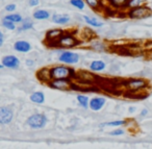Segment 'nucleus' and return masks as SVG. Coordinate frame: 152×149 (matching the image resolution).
I'll list each match as a JSON object with an SVG mask.
<instances>
[{"label":"nucleus","mask_w":152,"mask_h":149,"mask_svg":"<svg viewBox=\"0 0 152 149\" xmlns=\"http://www.w3.org/2000/svg\"><path fill=\"white\" fill-rule=\"evenodd\" d=\"M3 18H5V19L14 22L15 24H20L22 21H23V16H22L21 14H19V13H16V12H15V13L7 14V15H5Z\"/></svg>","instance_id":"nucleus-23"},{"label":"nucleus","mask_w":152,"mask_h":149,"mask_svg":"<svg viewBox=\"0 0 152 149\" xmlns=\"http://www.w3.org/2000/svg\"><path fill=\"white\" fill-rule=\"evenodd\" d=\"M106 103V99L105 97L102 96H96L93 97L92 99H90L89 102V109H91L94 112H98L101 109H103V106Z\"/></svg>","instance_id":"nucleus-11"},{"label":"nucleus","mask_w":152,"mask_h":149,"mask_svg":"<svg viewBox=\"0 0 152 149\" xmlns=\"http://www.w3.org/2000/svg\"><path fill=\"white\" fill-rule=\"evenodd\" d=\"M41 3V0H28V5L30 7H37Z\"/></svg>","instance_id":"nucleus-30"},{"label":"nucleus","mask_w":152,"mask_h":149,"mask_svg":"<svg viewBox=\"0 0 152 149\" xmlns=\"http://www.w3.org/2000/svg\"><path fill=\"white\" fill-rule=\"evenodd\" d=\"M106 68V64L101 59H96L90 64V70L92 72H101Z\"/></svg>","instance_id":"nucleus-21"},{"label":"nucleus","mask_w":152,"mask_h":149,"mask_svg":"<svg viewBox=\"0 0 152 149\" xmlns=\"http://www.w3.org/2000/svg\"><path fill=\"white\" fill-rule=\"evenodd\" d=\"M90 47H91L93 50L95 51H99V52H103V51L107 50V45L105 44L104 42L99 40H93L91 39L90 40Z\"/></svg>","instance_id":"nucleus-19"},{"label":"nucleus","mask_w":152,"mask_h":149,"mask_svg":"<svg viewBox=\"0 0 152 149\" xmlns=\"http://www.w3.org/2000/svg\"><path fill=\"white\" fill-rule=\"evenodd\" d=\"M148 3V0H128V2L125 7V11L130 9H134V7H139L142 5H146Z\"/></svg>","instance_id":"nucleus-24"},{"label":"nucleus","mask_w":152,"mask_h":149,"mask_svg":"<svg viewBox=\"0 0 152 149\" xmlns=\"http://www.w3.org/2000/svg\"><path fill=\"white\" fill-rule=\"evenodd\" d=\"M120 87L127 92L132 93L137 91H144L149 88V82L145 78H128L120 82Z\"/></svg>","instance_id":"nucleus-3"},{"label":"nucleus","mask_w":152,"mask_h":149,"mask_svg":"<svg viewBox=\"0 0 152 149\" xmlns=\"http://www.w3.org/2000/svg\"><path fill=\"white\" fill-rule=\"evenodd\" d=\"M34 27V20L31 18H23V21L19 24V26H17V32H27V30H30Z\"/></svg>","instance_id":"nucleus-17"},{"label":"nucleus","mask_w":152,"mask_h":149,"mask_svg":"<svg viewBox=\"0 0 152 149\" xmlns=\"http://www.w3.org/2000/svg\"><path fill=\"white\" fill-rule=\"evenodd\" d=\"M80 59L78 53L74 52L71 50H64L61 54L58 55V61L59 63L64 64V65H75L77 64Z\"/></svg>","instance_id":"nucleus-8"},{"label":"nucleus","mask_w":152,"mask_h":149,"mask_svg":"<svg viewBox=\"0 0 152 149\" xmlns=\"http://www.w3.org/2000/svg\"><path fill=\"white\" fill-rule=\"evenodd\" d=\"M4 40H5L4 34H3V32L0 30V47L3 46V44H4Z\"/></svg>","instance_id":"nucleus-33"},{"label":"nucleus","mask_w":152,"mask_h":149,"mask_svg":"<svg viewBox=\"0 0 152 149\" xmlns=\"http://www.w3.org/2000/svg\"><path fill=\"white\" fill-rule=\"evenodd\" d=\"M65 29L63 28H51L48 29L44 37V44L49 48H57V41L63 36Z\"/></svg>","instance_id":"nucleus-5"},{"label":"nucleus","mask_w":152,"mask_h":149,"mask_svg":"<svg viewBox=\"0 0 152 149\" xmlns=\"http://www.w3.org/2000/svg\"><path fill=\"white\" fill-rule=\"evenodd\" d=\"M134 111H135V109H134L133 106H130V107H129V113H133Z\"/></svg>","instance_id":"nucleus-35"},{"label":"nucleus","mask_w":152,"mask_h":149,"mask_svg":"<svg viewBox=\"0 0 152 149\" xmlns=\"http://www.w3.org/2000/svg\"><path fill=\"white\" fill-rule=\"evenodd\" d=\"M83 41L78 38V36L76 34L75 32L72 30H65L63 36L59 38L57 41V48L65 49V50H69V49L75 48L81 45Z\"/></svg>","instance_id":"nucleus-1"},{"label":"nucleus","mask_w":152,"mask_h":149,"mask_svg":"<svg viewBox=\"0 0 152 149\" xmlns=\"http://www.w3.org/2000/svg\"><path fill=\"white\" fill-rule=\"evenodd\" d=\"M128 0H105V3L107 7H112L113 10H118V11H124Z\"/></svg>","instance_id":"nucleus-16"},{"label":"nucleus","mask_w":152,"mask_h":149,"mask_svg":"<svg viewBox=\"0 0 152 149\" xmlns=\"http://www.w3.org/2000/svg\"><path fill=\"white\" fill-rule=\"evenodd\" d=\"M14 118V112L9 106L0 107V124L1 125H7L12 122Z\"/></svg>","instance_id":"nucleus-10"},{"label":"nucleus","mask_w":152,"mask_h":149,"mask_svg":"<svg viewBox=\"0 0 152 149\" xmlns=\"http://www.w3.org/2000/svg\"><path fill=\"white\" fill-rule=\"evenodd\" d=\"M36 76L41 82L43 84H46L48 81L51 80V76H50V68L49 67H43L41 69H39L36 73Z\"/></svg>","instance_id":"nucleus-14"},{"label":"nucleus","mask_w":152,"mask_h":149,"mask_svg":"<svg viewBox=\"0 0 152 149\" xmlns=\"http://www.w3.org/2000/svg\"><path fill=\"white\" fill-rule=\"evenodd\" d=\"M50 68L51 79H58V78H70L76 80L77 71L73 67H68L67 65H54Z\"/></svg>","instance_id":"nucleus-2"},{"label":"nucleus","mask_w":152,"mask_h":149,"mask_svg":"<svg viewBox=\"0 0 152 149\" xmlns=\"http://www.w3.org/2000/svg\"><path fill=\"white\" fill-rule=\"evenodd\" d=\"M71 18L67 14H53L51 15V21L56 25H67L70 22Z\"/></svg>","instance_id":"nucleus-15"},{"label":"nucleus","mask_w":152,"mask_h":149,"mask_svg":"<svg viewBox=\"0 0 152 149\" xmlns=\"http://www.w3.org/2000/svg\"><path fill=\"white\" fill-rule=\"evenodd\" d=\"M16 10H17V5L16 3H9L4 7V11L7 12V14H11V13H15Z\"/></svg>","instance_id":"nucleus-29"},{"label":"nucleus","mask_w":152,"mask_h":149,"mask_svg":"<svg viewBox=\"0 0 152 149\" xmlns=\"http://www.w3.org/2000/svg\"><path fill=\"white\" fill-rule=\"evenodd\" d=\"M147 114H148V109H142V112H141V116H142V117H145V116H147Z\"/></svg>","instance_id":"nucleus-34"},{"label":"nucleus","mask_w":152,"mask_h":149,"mask_svg":"<svg viewBox=\"0 0 152 149\" xmlns=\"http://www.w3.org/2000/svg\"><path fill=\"white\" fill-rule=\"evenodd\" d=\"M1 26H2L3 28H5V29L11 30V32L17 29V24L10 21V20L5 19V18H2V19H1Z\"/></svg>","instance_id":"nucleus-26"},{"label":"nucleus","mask_w":152,"mask_h":149,"mask_svg":"<svg viewBox=\"0 0 152 149\" xmlns=\"http://www.w3.org/2000/svg\"><path fill=\"white\" fill-rule=\"evenodd\" d=\"M126 120H115V121H110V122H105V123L100 124L101 127H104V126H121L126 124Z\"/></svg>","instance_id":"nucleus-28"},{"label":"nucleus","mask_w":152,"mask_h":149,"mask_svg":"<svg viewBox=\"0 0 152 149\" xmlns=\"http://www.w3.org/2000/svg\"><path fill=\"white\" fill-rule=\"evenodd\" d=\"M76 99H77V102H78V104L80 105L83 109H89L90 98L87 96V95L79 94V95H77Z\"/></svg>","instance_id":"nucleus-25"},{"label":"nucleus","mask_w":152,"mask_h":149,"mask_svg":"<svg viewBox=\"0 0 152 149\" xmlns=\"http://www.w3.org/2000/svg\"><path fill=\"white\" fill-rule=\"evenodd\" d=\"M83 21L88 24V25L92 26V27H95V28H99V27H102L103 26V22L98 20L97 18L95 17H90V16H87L85 15L83 17Z\"/></svg>","instance_id":"nucleus-20"},{"label":"nucleus","mask_w":152,"mask_h":149,"mask_svg":"<svg viewBox=\"0 0 152 149\" xmlns=\"http://www.w3.org/2000/svg\"><path fill=\"white\" fill-rule=\"evenodd\" d=\"M30 100L37 104H43L45 102V94L43 92H34L30 95Z\"/></svg>","instance_id":"nucleus-22"},{"label":"nucleus","mask_w":152,"mask_h":149,"mask_svg":"<svg viewBox=\"0 0 152 149\" xmlns=\"http://www.w3.org/2000/svg\"><path fill=\"white\" fill-rule=\"evenodd\" d=\"M69 3L75 9L79 10V11H83L86 7V2L85 0H70Z\"/></svg>","instance_id":"nucleus-27"},{"label":"nucleus","mask_w":152,"mask_h":149,"mask_svg":"<svg viewBox=\"0 0 152 149\" xmlns=\"http://www.w3.org/2000/svg\"><path fill=\"white\" fill-rule=\"evenodd\" d=\"M47 122H48V119L47 117L44 115V114H34L30 117L27 118L26 120V123L32 129H41V128H44L46 126Z\"/></svg>","instance_id":"nucleus-6"},{"label":"nucleus","mask_w":152,"mask_h":149,"mask_svg":"<svg viewBox=\"0 0 152 149\" xmlns=\"http://www.w3.org/2000/svg\"><path fill=\"white\" fill-rule=\"evenodd\" d=\"M74 80L70 78H58V79H51L47 82V86L53 90L58 91H72V84Z\"/></svg>","instance_id":"nucleus-7"},{"label":"nucleus","mask_w":152,"mask_h":149,"mask_svg":"<svg viewBox=\"0 0 152 149\" xmlns=\"http://www.w3.org/2000/svg\"><path fill=\"white\" fill-rule=\"evenodd\" d=\"M1 64H2L3 67H5V68L16 70L20 67L21 62H20V59L18 57H16V55H14V54H9V55H5V57H2Z\"/></svg>","instance_id":"nucleus-9"},{"label":"nucleus","mask_w":152,"mask_h":149,"mask_svg":"<svg viewBox=\"0 0 152 149\" xmlns=\"http://www.w3.org/2000/svg\"><path fill=\"white\" fill-rule=\"evenodd\" d=\"M125 16L131 20H143L150 18L152 16V10L146 5H142L139 7H134V9H130L125 11Z\"/></svg>","instance_id":"nucleus-4"},{"label":"nucleus","mask_w":152,"mask_h":149,"mask_svg":"<svg viewBox=\"0 0 152 149\" xmlns=\"http://www.w3.org/2000/svg\"><path fill=\"white\" fill-rule=\"evenodd\" d=\"M85 2L86 5H88L92 11L97 13H101L106 5L105 0H85Z\"/></svg>","instance_id":"nucleus-12"},{"label":"nucleus","mask_w":152,"mask_h":149,"mask_svg":"<svg viewBox=\"0 0 152 149\" xmlns=\"http://www.w3.org/2000/svg\"><path fill=\"white\" fill-rule=\"evenodd\" d=\"M25 64H26V66H27V67H34V59H27L25 61Z\"/></svg>","instance_id":"nucleus-32"},{"label":"nucleus","mask_w":152,"mask_h":149,"mask_svg":"<svg viewBox=\"0 0 152 149\" xmlns=\"http://www.w3.org/2000/svg\"><path fill=\"white\" fill-rule=\"evenodd\" d=\"M2 68H4V67H3V65H2V64L0 63V69H2Z\"/></svg>","instance_id":"nucleus-36"},{"label":"nucleus","mask_w":152,"mask_h":149,"mask_svg":"<svg viewBox=\"0 0 152 149\" xmlns=\"http://www.w3.org/2000/svg\"><path fill=\"white\" fill-rule=\"evenodd\" d=\"M124 134V130L123 129H116V130H114V131L110 132V136H121V134Z\"/></svg>","instance_id":"nucleus-31"},{"label":"nucleus","mask_w":152,"mask_h":149,"mask_svg":"<svg viewBox=\"0 0 152 149\" xmlns=\"http://www.w3.org/2000/svg\"><path fill=\"white\" fill-rule=\"evenodd\" d=\"M14 50L20 53H28L31 50V44L26 40H18L14 43Z\"/></svg>","instance_id":"nucleus-13"},{"label":"nucleus","mask_w":152,"mask_h":149,"mask_svg":"<svg viewBox=\"0 0 152 149\" xmlns=\"http://www.w3.org/2000/svg\"><path fill=\"white\" fill-rule=\"evenodd\" d=\"M32 18L38 21H45L49 20L51 18V13L47 10L44 9H38L32 13Z\"/></svg>","instance_id":"nucleus-18"},{"label":"nucleus","mask_w":152,"mask_h":149,"mask_svg":"<svg viewBox=\"0 0 152 149\" xmlns=\"http://www.w3.org/2000/svg\"><path fill=\"white\" fill-rule=\"evenodd\" d=\"M20 1H23V0H20Z\"/></svg>","instance_id":"nucleus-37"}]
</instances>
